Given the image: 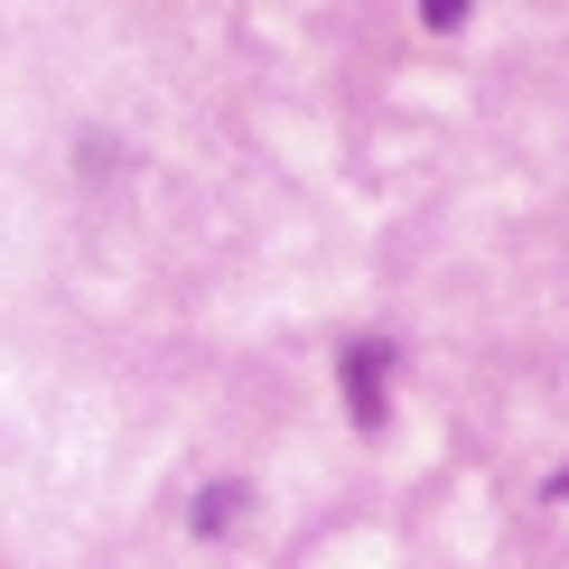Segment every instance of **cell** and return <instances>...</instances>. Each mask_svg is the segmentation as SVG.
<instances>
[{"label": "cell", "mask_w": 569, "mask_h": 569, "mask_svg": "<svg viewBox=\"0 0 569 569\" xmlns=\"http://www.w3.org/2000/svg\"><path fill=\"white\" fill-rule=\"evenodd\" d=\"M383 373H392V355L373 346V337H355L337 355V383H346V411H355V430H383Z\"/></svg>", "instance_id": "cell-1"}, {"label": "cell", "mask_w": 569, "mask_h": 569, "mask_svg": "<svg viewBox=\"0 0 569 569\" xmlns=\"http://www.w3.org/2000/svg\"><path fill=\"white\" fill-rule=\"evenodd\" d=\"M243 513H252V486H197V505H187V532H206V541H224L233 523H243Z\"/></svg>", "instance_id": "cell-2"}, {"label": "cell", "mask_w": 569, "mask_h": 569, "mask_svg": "<svg viewBox=\"0 0 569 569\" xmlns=\"http://www.w3.org/2000/svg\"><path fill=\"white\" fill-rule=\"evenodd\" d=\"M420 19H430L439 38H458V29H467V0H420Z\"/></svg>", "instance_id": "cell-3"}, {"label": "cell", "mask_w": 569, "mask_h": 569, "mask_svg": "<svg viewBox=\"0 0 569 569\" xmlns=\"http://www.w3.org/2000/svg\"><path fill=\"white\" fill-rule=\"evenodd\" d=\"M551 505H569V467H560V477H551Z\"/></svg>", "instance_id": "cell-4"}]
</instances>
